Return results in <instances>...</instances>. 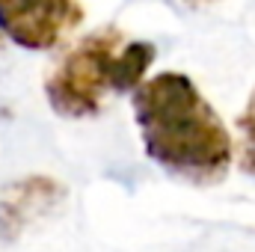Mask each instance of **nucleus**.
Returning <instances> with one entry per match:
<instances>
[{
  "instance_id": "1",
  "label": "nucleus",
  "mask_w": 255,
  "mask_h": 252,
  "mask_svg": "<svg viewBox=\"0 0 255 252\" xmlns=\"http://www.w3.org/2000/svg\"><path fill=\"white\" fill-rule=\"evenodd\" d=\"M145 154L175 178L217 184L226 178L235 142L217 110L187 74L160 71L130 92Z\"/></svg>"
},
{
  "instance_id": "2",
  "label": "nucleus",
  "mask_w": 255,
  "mask_h": 252,
  "mask_svg": "<svg viewBox=\"0 0 255 252\" xmlns=\"http://www.w3.org/2000/svg\"><path fill=\"white\" fill-rule=\"evenodd\" d=\"M151 63V42H128L116 24H104L60 60L45 80V98L65 119L95 116L110 92H133Z\"/></svg>"
},
{
  "instance_id": "3",
  "label": "nucleus",
  "mask_w": 255,
  "mask_h": 252,
  "mask_svg": "<svg viewBox=\"0 0 255 252\" xmlns=\"http://www.w3.org/2000/svg\"><path fill=\"white\" fill-rule=\"evenodd\" d=\"M83 21L77 0H0V33L24 51H48Z\"/></svg>"
},
{
  "instance_id": "4",
  "label": "nucleus",
  "mask_w": 255,
  "mask_h": 252,
  "mask_svg": "<svg viewBox=\"0 0 255 252\" xmlns=\"http://www.w3.org/2000/svg\"><path fill=\"white\" fill-rule=\"evenodd\" d=\"M238 133H241V139H238L241 142V151H238L241 169L255 175V89L244 107V113L238 116Z\"/></svg>"
},
{
  "instance_id": "5",
  "label": "nucleus",
  "mask_w": 255,
  "mask_h": 252,
  "mask_svg": "<svg viewBox=\"0 0 255 252\" xmlns=\"http://www.w3.org/2000/svg\"><path fill=\"white\" fill-rule=\"evenodd\" d=\"M187 3H193V6H199V3H214V0H187Z\"/></svg>"
}]
</instances>
